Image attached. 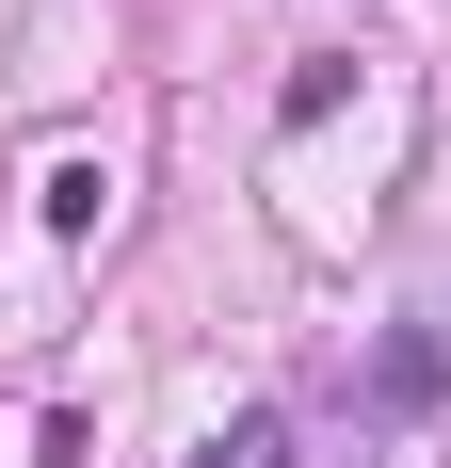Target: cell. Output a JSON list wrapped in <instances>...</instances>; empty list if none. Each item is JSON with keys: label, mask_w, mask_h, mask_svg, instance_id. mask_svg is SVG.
I'll list each match as a JSON object with an SVG mask.
<instances>
[{"label": "cell", "mask_w": 451, "mask_h": 468, "mask_svg": "<svg viewBox=\"0 0 451 468\" xmlns=\"http://www.w3.org/2000/svg\"><path fill=\"white\" fill-rule=\"evenodd\" d=\"M371 404H387V420H435V404H451V356L419 324H387V339H371Z\"/></svg>", "instance_id": "6da1fadb"}, {"label": "cell", "mask_w": 451, "mask_h": 468, "mask_svg": "<svg viewBox=\"0 0 451 468\" xmlns=\"http://www.w3.org/2000/svg\"><path fill=\"white\" fill-rule=\"evenodd\" d=\"M194 468H290V436H274V420H226V436H210Z\"/></svg>", "instance_id": "7a4b0ae2"}]
</instances>
